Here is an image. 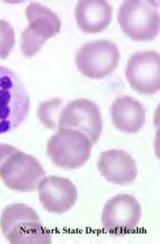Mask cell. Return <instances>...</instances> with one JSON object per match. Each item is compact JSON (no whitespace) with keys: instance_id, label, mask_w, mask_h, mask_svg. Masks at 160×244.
<instances>
[{"instance_id":"cell-12","label":"cell","mask_w":160,"mask_h":244,"mask_svg":"<svg viewBox=\"0 0 160 244\" xmlns=\"http://www.w3.org/2000/svg\"><path fill=\"white\" fill-rule=\"evenodd\" d=\"M112 8L104 0H79L75 10L77 25L88 33L101 32L109 25L112 19Z\"/></svg>"},{"instance_id":"cell-4","label":"cell","mask_w":160,"mask_h":244,"mask_svg":"<svg viewBox=\"0 0 160 244\" xmlns=\"http://www.w3.org/2000/svg\"><path fill=\"white\" fill-rule=\"evenodd\" d=\"M159 6L152 0L124 1L119 8L118 22L124 32L132 40H152L159 31Z\"/></svg>"},{"instance_id":"cell-2","label":"cell","mask_w":160,"mask_h":244,"mask_svg":"<svg viewBox=\"0 0 160 244\" xmlns=\"http://www.w3.org/2000/svg\"><path fill=\"white\" fill-rule=\"evenodd\" d=\"M3 235L11 244H49L52 242L50 233L40 221L33 208L22 203L7 206L0 219Z\"/></svg>"},{"instance_id":"cell-3","label":"cell","mask_w":160,"mask_h":244,"mask_svg":"<svg viewBox=\"0 0 160 244\" xmlns=\"http://www.w3.org/2000/svg\"><path fill=\"white\" fill-rule=\"evenodd\" d=\"M30 107L29 97L21 79L11 69L0 65V134L19 127Z\"/></svg>"},{"instance_id":"cell-15","label":"cell","mask_w":160,"mask_h":244,"mask_svg":"<svg viewBox=\"0 0 160 244\" xmlns=\"http://www.w3.org/2000/svg\"><path fill=\"white\" fill-rule=\"evenodd\" d=\"M62 101L56 98L42 103L39 105L38 115L42 123L47 127L55 130L53 111L60 106Z\"/></svg>"},{"instance_id":"cell-13","label":"cell","mask_w":160,"mask_h":244,"mask_svg":"<svg viewBox=\"0 0 160 244\" xmlns=\"http://www.w3.org/2000/svg\"><path fill=\"white\" fill-rule=\"evenodd\" d=\"M110 112L114 125L124 132L136 133L145 123L144 109L138 101L128 96L117 98L111 106Z\"/></svg>"},{"instance_id":"cell-7","label":"cell","mask_w":160,"mask_h":244,"mask_svg":"<svg viewBox=\"0 0 160 244\" xmlns=\"http://www.w3.org/2000/svg\"><path fill=\"white\" fill-rule=\"evenodd\" d=\"M120 54L117 46L106 40L87 43L81 47L75 57L77 67L84 75L92 79L102 78L117 67Z\"/></svg>"},{"instance_id":"cell-9","label":"cell","mask_w":160,"mask_h":244,"mask_svg":"<svg viewBox=\"0 0 160 244\" xmlns=\"http://www.w3.org/2000/svg\"><path fill=\"white\" fill-rule=\"evenodd\" d=\"M127 79L137 92L152 95L160 89V57L153 51L139 52L128 59L126 70Z\"/></svg>"},{"instance_id":"cell-1","label":"cell","mask_w":160,"mask_h":244,"mask_svg":"<svg viewBox=\"0 0 160 244\" xmlns=\"http://www.w3.org/2000/svg\"><path fill=\"white\" fill-rule=\"evenodd\" d=\"M45 175L36 158L10 144L0 143V178L8 188L34 191Z\"/></svg>"},{"instance_id":"cell-5","label":"cell","mask_w":160,"mask_h":244,"mask_svg":"<svg viewBox=\"0 0 160 244\" xmlns=\"http://www.w3.org/2000/svg\"><path fill=\"white\" fill-rule=\"evenodd\" d=\"M48 140L47 152L52 161L58 167L74 169L85 164L89 159L92 143L79 131L59 128Z\"/></svg>"},{"instance_id":"cell-11","label":"cell","mask_w":160,"mask_h":244,"mask_svg":"<svg viewBox=\"0 0 160 244\" xmlns=\"http://www.w3.org/2000/svg\"><path fill=\"white\" fill-rule=\"evenodd\" d=\"M97 166L108 181L117 184L132 181L137 173L134 160L122 150L113 149L101 152Z\"/></svg>"},{"instance_id":"cell-10","label":"cell","mask_w":160,"mask_h":244,"mask_svg":"<svg viewBox=\"0 0 160 244\" xmlns=\"http://www.w3.org/2000/svg\"><path fill=\"white\" fill-rule=\"evenodd\" d=\"M39 199L47 211L61 214L74 206L77 198L76 186L69 179L55 176H45L38 187Z\"/></svg>"},{"instance_id":"cell-14","label":"cell","mask_w":160,"mask_h":244,"mask_svg":"<svg viewBox=\"0 0 160 244\" xmlns=\"http://www.w3.org/2000/svg\"><path fill=\"white\" fill-rule=\"evenodd\" d=\"M15 44V33L9 23L0 19V58L8 57Z\"/></svg>"},{"instance_id":"cell-8","label":"cell","mask_w":160,"mask_h":244,"mask_svg":"<svg viewBox=\"0 0 160 244\" xmlns=\"http://www.w3.org/2000/svg\"><path fill=\"white\" fill-rule=\"evenodd\" d=\"M58 127L79 131L95 143L102 129L101 114L98 106L84 98L74 100L62 110L58 117Z\"/></svg>"},{"instance_id":"cell-6","label":"cell","mask_w":160,"mask_h":244,"mask_svg":"<svg viewBox=\"0 0 160 244\" xmlns=\"http://www.w3.org/2000/svg\"><path fill=\"white\" fill-rule=\"evenodd\" d=\"M25 13L29 24L21 34V47L25 56L30 57L48 39L59 32L61 22L56 14L38 3L31 2Z\"/></svg>"}]
</instances>
